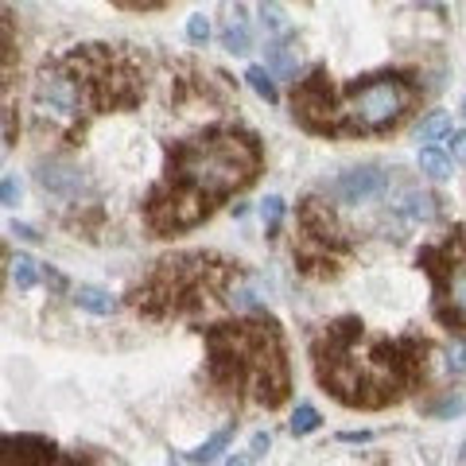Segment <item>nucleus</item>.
I'll use <instances>...</instances> for the list:
<instances>
[{"mask_svg":"<svg viewBox=\"0 0 466 466\" xmlns=\"http://www.w3.org/2000/svg\"><path fill=\"white\" fill-rule=\"evenodd\" d=\"M265 171L260 137L245 125H210L195 137L167 140L164 175L144 198L152 238H175L202 226L233 195L249 191Z\"/></svg>","mask_w":466,"mask_h":466,"instance_id":"nucleus-1","label":"nucleus"},{"mask_svg":"<svg viewBox=\"0 0 466 466\" xmlns=\"http://www.w3.org/2000/svg\"><path fill=\"white\" fill-rule=\"evenodd\" d=\"M308 354L319 389L358 412L416 397L431 370V342L424 334H373L354 315L315 327Z\"/></svg>","mask_w":466,"mask_h":466,"instance_id":"nucleus-2","label":"nucleus"},{"mask_svg":"<svg viewBox=\"0 0 466 466\" xmlns=\"http://www.w3.org/2000/svg\"><path fill=\"white\" fill-rule=\"evenodd\" d=\"M148 94V63L125 43H78L47 55L32 82V116L43 137L75 148L90 125L137 109Z\"/></svg>","mask_w":466,"mask_h":466,"instance_id":"nucleus-3","label":"nucleus"},{"mask_svg":"<svg viewBox=\"0 0 466 466\" xmlns=\"http://www.w3.org/2000/svg\"><path fill=\"white\" fill-rule=\"evenodd\" d=\"M207 342V381L229 404L276 412L291 397V361L284 327L265 311L233 315L226 323L198 327Z\"/></svg>","mask_w":466,"mask_h":466,"instance_id":"nucleus-4","label":"nucleus"},{"mask_svg":"<svg viewBox=\"0 0 466 466\" xmlns=\"http://www.w3.org/2000/svg\"><path fill=\"white\" fill-rule=\"evenodd\" d=\"M245 268L214 249H183L159 257L148 276L128 291V308L144 319H198L229 303Z\"/></svg>","mask_w":466,"mask_h":466,"instance_id":"nucleus-5","label":"nucleus"},{"mask_svg":"<svg viewBox=\"0 0 466 466\" xmlns=\"http://www.w3.org/2000/svg\"><path fill=\"white\" fill-rule=\"evenodd\" d=\"M420 101V82L404 70H377L346 90H334V125L339 140L350 137H381L400 128Z\"/></svg>","mask_w":466,"mask_h":466,"instance_id":"nucleus-6","label":"nucleus"},{"mask_svg":"<svg viewBox=\"0 0 466 466\" xmlns=\"http://www.w3.org/2000/svg\"><path fill=\"white\" fill-rule=\"evenodd\" d=\"M296 268L311 280H334L354 257V238L342 226L339 210L323 198H303L296 207V238H291Z\"/></svg>","mask_w":466,"mask_h":466,"instance_id":"nucleus-7","label":"nucleus"},{"mask_svg":"<svg viewBox=\"0 0 466 466\" xmlns=\"http://www.w3.org/2000/svg\"><path fill=\"white\" fill-rule=\"evenodd\" d=\"M416 265L431 280V315L451 334H466V226H451V233L435 245H420Z\"/></svg>","mask_w":466,"mask_h":466,"instance_id":"nucleus-8","label":"nucleus"},{"mask_svg":"<svg viewBox=\"0 0 466 466\" xmlns=\"http://www.w3.org/2000/svg\"><path fill=\"white\" fill-rule=\"evenodd\" d=\"M334 90L339 86L330 82V75L323 66H315L308 78L291 82V121H296L303 133L339 140V125H334Z\"/></svg>","mask_w":466,"mask_h":466,"instance_id":"nucleus-9","label":"nucleus"},{"mask_svg":"<svg viewBox=\"0 0 466 466\" xmlns=\"http://www.w3.org/2000/svg\"><path fill=\"white\" fill-rule=\"evenodd\" d=\"M0 466H86L47 435H0Z\"/></svg>","mask_w":466,"mask_h":466,"instance_id":"nucleus-10","label":"nucleus"},{"mask_svg":"<svg viewBox=\"0 0 466 466\" xmlns=\"http://www.w3.org/2000/svg\"><path fill=\"white\" fill-rule=\"evenodd\" d=\"M20 51H16V20L8 8H0V113H5V133H16V116H12V86H16Z\"/></svg>","mask_w":466,"mask_h":466,"instance_id":"nucleus-11","label":"nucleus"},{"mask_svg":"<svg viewBox=\"0 0 466 466\" xmlns=\"http://www.w3.org/2000/svg\"><path fill=\"white\" fill-rule=\"evenodd\" d=\"M385 187H389V171L366 164V167H350L339 175V179L323 183V195L334 202H366L373 195H381Z\"/></svg>","mask_w":466,"mask_h":466,"instance_id":"nucleus-12","label":"nucleus"},{"mask_svg":"<svg viewBox=\"0 0 466 466\" xmlns=\"http://www.w3.org/2000/svg\"><path fill=\"white\" fill-rule=\"evenodd\" d=\"M35 183H39V191H47V195H63V198H78L86 191V175L75 167V164H66V159H39L35 164Z\"/></svg>","mask_w":466,"mask_h":466,"instance_id":"nucleus-13","label":"nucleus"},{"mask_svg":"<svg viewBox=\"0 0 466 466\" xmlns=\"http://www.w3.org/2000/svg\"><path fill=\"white\" fill-rule=\"evenodd\" d=\"M218 35H222V47L233 51V55H245L249 51V24H245L241 8H233L222 16V27H218Z\"/></svg>","mask_w":466,"mask_h":466,"instance_id":"nucleus-14","label":"nucleus"},{"mask_svg":"<svg viewBox=\"0 0 466 466\" xmlns=\"http://www.w3.org/2000/svg\"><path fill=\"white\" fill-rule=\"evenodd\" d=\"M265 58H268V66L276 70L280 78H291L296 82V66H299V58H296V39H276L265 47Z\"/></svg>","mask_w":466,"mask_h":466,"instance_id":"nucleus-15","label":"nucleus"},{"mask_svg":"<svg viewBox=\"0 0 466 466\" xmlns=\"http://www.w3.org/2000/svg\"><path fill=\"white\" fill-rule=\"evenodd\" d=\"M75 303L82 311H90V315H113L116 311V299L109 296L106 288H94V284H78L75 288Z\"/></svg>","mask_w":466,"mask_h":466,"instance_id":"nucleus-16","label":"nucleus"},{"mask_svg":"<svg viewBox=\"0 0 466 466\" xmlns=\"http://www.w3.org/2000/svg\"><path fill=\"white\" fill-rule=\"evenodd\" d=\"M229 440H233V424H229V428H222V431H214V435H210V440L202 443V447H195V451H191V462H198V466L214 462V459L226 451V443H229Z\"/></svg>","mask_w":466,"mask_h":466,"instance_id":"nucleus-17","label":"nucleus"},{"mask_svg":"<svg viewBox=\"0 0 466 466\" xmlns=\"http://www.w3.org/2000/svg\"><path fill=\"white\" fill-rule=\"evenodd\" d=\"M420 171L428 175V179H447L451 175V156L447 152H440V148H420Z\"/></svg>","mask_w":466,"mask_h":466,"instance_id":"nucleus-18","label":"nucleus"},{"mask_svg":"<svg viewBox=\"0 0 466 466\" xmlns=\"http://www.w3.org/2000/svg\"><path fill=\"white\" fill-rule=\"evenodd\" d=\"M435 202H440L435 195H408L400 210H404L408 218H416V222H431V218L440 214V207H435Z\"/></svg>","mask_w":466,"mask_h":466,"instance_id":"nucleus-19","label":"nucleus"},{"mask_svg":"<svg viewBox=\"0 0 466 466\" xmlns=\"http://www.w3.org/2000/svg\"><path fill=\"white\" fill-rule=\"evenodd\" d=\"M451 137V116L447 113H431L428 121H420V140H428V148L435 140H447Z\"/></svg>","mask_w":466,"mask_h":466,"instance_id":"nucleus-20","label":"nucleus"},{"mask_svg":"<svg viewBox=\"0 0 466 466\" xmlns=\"http://www.w3.org/2000/svg\"><path fill=\"white\" fill-rule=\"evenodd\" d=\"M245 78H249V86L268 101V106H272V101H280V90H276V82H272V75L265 66H249V70H245Z\"/></svg>","mask_w":466,"mask_h":466,"instance_id":"nucleus-21","label":"nucleus"},{"mask_svg":"<svg viewBox=\"0 0 466 466\" xmlns=\"http://www.w3.org/2000/svg\"><path fill=\"white\" fill-rule=\"evenodd\" d=\"M35 260L32 257H27V253H16V260H12V280H16V288L20 291H27V288H32L35 284Z\"/></svg>","mask_w":466,"mask_h":466,"instance_id":"nucleus-22","label":"nucleus"},{"mask_svg":"<svg viewBox=\"0 0 466 466\" xmlns=\"http://www.w3.org/2000/svg\"><path fill=\"white\" fill-rule=\"evenodd\" d=\"M319 424H323V420H319V412L311 404H296V412H291V435H308Z\"/></svg>","mask_w":466,"mask_h":466,"instance_id":"nucleus-23","label":"nucleus"},{"mask_svg":"<svg viewBox=\"0 0 466 466\" xmlns=\"http://www.w3.org/2000/svg\"><path fill=\"white\" fill-rule=\"evenodd\" d=\"M280 218H284V198L268 195L265 202H260V222H265L268 233H276V229H280Z\"/></svg>","mask_w":466,"mask_h":466,"instance_id":"nucleus-24","label":"nucleus"},{"mask_svg":"<svg viewBox=\"0 0 466 466\" xmlns=\"http://www.w3.org/2000/svg\"><path fill=\"white\" fill-rule=\"evenodd\" d=\"M187 39H191V43H195V47H202V43H207V39H210V20H207V16H202V12H195V16H191V20H187Z\"/></svg>","mask_w":466,"mask_h":466,"instance_id":"nucleus-25","label":"nucleus"},{"mask_svg":"<svg viewBox=\"0 0 466 466\" xmlns=\"http://www.w3.org/2000/svg\"><path fill=\"white\" fill-rule=\"evenodd\" d=\"M16 202H20V179L8 175V179H0V207H16Z\"/></svg>","mask_w":466,"mask_h":466,"instance_id":"nucleus-26","label":"nucleus"},{"mask_svg":"<svg viewBox=\"0 0 466 466\" xmlns=\"http://www.w3.org/2000/svg\"><path fill=\"white\" fill-rule=\"evenodd\" d=\"M462 408H466V400H462V397H443L440 404H431L428 412H431V416H459Z\"/></svg>","mask_w":466,"mask_h":466,"instance_id":"nucleus-27","label":"nucleus"},{"mask_svg":"<svg viewBox=\"0 0 466 466\" xmlns=\"http://www.w3.org/2000/svg\"><path fill=\"white\" fill-rule=\"evenodd\" d=\"M447 370H451V373H466V342H459V346L447 350Z\"/></svg>","mask_w":466,"mask_h":466,"instance_id":"nucleus-28","label":"nucleus"},{"mask_svg":"<svg viewBox=\"0 0 466 466\" xmlns=\"http://www.w3.org/2000/svg\"><path fill=\"white\" fill-rule=\"evenodd\" d=\"M116 8H125V12H164L167 0H156V5H140V0H116Z\"/></svg>","mask_w":466,"mask_h":466,"instance_id":"nucleus-29","label":"nucleus"},{"mask_svg":"<svg viewBox=\"0 0 466 466\" xmlns=\"http://www.w3.org/2000/svg\"><path fill=\"white\" fill-rule=\"evenodd\" d=\"M260 24L280 27V8H276V5H260Z\"/></svg>","mask_w":466,"mask_h":466,"instance_id":"nucleus-30","label":"nucleus"},{"mask_svg":"<svg viewBox=\"0 0 466 466\" xmlns=\"http://www.w3.org/2000/svg\"><path fill=\"white\" fill-rule=\"evenodd\" d=\"M268 443H272V440H268V431H257V435H253V443H249V455H265Z\"/></svg>","mask_w":466,"mask_h":466,"instance_id":"nucleus-31","label":"nucleus"},{"mask_svg":"<svg viewBox=\"0 0 466 466\" xmlns=\"http://www.w3.org/2000/svg\"><path fill=\"white\" fill-rule=\"evenodd\" d=\"M451 156H466V133H451Z\"/></svg>","mask_w":466,"mask_h":466,"instance_id":"nucleus-32","label":"nucleus"},{"mask_svg":"<svg viewBox=\"0 0 466 466\" xmlns=\"http://www.w3.org/2000/svg\"><path fill=\"white\" fill-rule=\"evenodd\" d=\"M12 233H16V238H24V241H39V233H35L32 226H24V222L12 226Z\"/></svg>","mask_w":466,"mask_h":466,"instance_id":"nucleus-33","label":"nucleus"},{"mask_svg":"<svg viewBox=\"0 0 466 466\" xmlns=\"http://www.w3.org/2000/svg\"><path fill=\"white\" fill-rule=\"evenodd\" d=\"M342 440H346V443H366L370 431H342Z\"/></svg>","mask_w":466,"mask_h":466,"instance_id":"nucleus-34","label":"nucleus"},{"mask_svg":"<svg viewBox=\"0 0 466 466\" xmlns=\"http://www.w3.org/2000/svg\"><path fill=\"white\" fill-rule=\"evenodd\" d=\"M0 284H5V245H0Z\"/></svg>","mask_w":466,"mask_h":466,"instance_id":"nucleus-35","label":"nucleus"},{"mask_svg":"<svg viewBox=\"0 0 466 466\" xmlns=\"http://www.w3.org/2000/svg\"><path fill=\"white\" fill-rule=\"evenodd\" d=\"M226 466H249V459H229Z\"/></svg>","mask_w":466,"mask_h":466,"instance_id":"nucleus-36","label":"nucleus"},{"mask_svg":"<svg viewBox=\"0 0 466 466\" xmlns=\"http://www.w3.org/2000/svg\"><path fill=\"white\" fill-rule=\"evenodd\" d=\"M462 462H466V440H462Z\"/></svg>","mask_w":466,"mask_h":466,"instance_id":"nucleus-37","label":"nucleus"},{"mask_svg":"<svg viewBox=\"0 0 466 466\" xmlns=\"http://www.w3.org/2000/svg\"><path fill=\"white\" fill-rule=\"evenodd\" d=\"M462 113H466V101H462Z\"/></svg>","mask_w":466,"mask_h":466,"instance_id":"nucleus-38","label":"nucleus"}]
</instances>
